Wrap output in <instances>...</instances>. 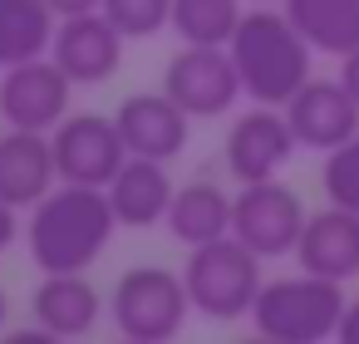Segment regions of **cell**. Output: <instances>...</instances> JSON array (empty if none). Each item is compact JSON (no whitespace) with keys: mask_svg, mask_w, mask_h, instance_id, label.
<instances>
[{"mask_svg":"<svg viewBox=\"0 0 359 344\" xmlns=\"http://www.w3.org/2000/svg\"><path fill=\"white\" fill-rule=\"evenodd\" d=\"M114 231H118V216L109 207V192L65 182V187H50L30 207L25 241H30L40 275H50V270H89L109 251Z\"/></svg>","mask_w":359,"mask_h":344,"instance_id":"6da1fadb","label":"cell"},{"mask_svg":"<svg viewBox=\"0 0 359 344\" xmlns=\"http://www.w3.org/2000/svg\"><path fill=\"white\" fill-rule=\"evenodd\" d=\"M231 64L241 74V94L251 104L280 109L305 79H310V45L290 25L285 11H246L231 35Z\"/></svg>","mask_w":359,"mask_h":344,"instance_id":"7a4b0ae2","label":"cell"},{"mask_svg":"<svg viewBox=\"0 0 359 344\" xmlns=\"http://www.w3.org/2000/svg\"><path fill=\"white\" fill-rule=\"evenodd\" d=\"M344 285L315 270L300 275H276L261 285L256 305H251V324L256 334L276 339V344H320V339H339V319H344Z\"/></svg>","mask_w":359,"mask_h":344,"instance_id":"3957f363","label":"cell"},{"mask_svg":"<svg viewBox=\"0 0 359 344\" xmlns=\"http://www.w3.org/2000/svg\"><path fill=\"white\" fill-rule=\"evenodd\" d=\"M182 280H187L192 310L207 315V319H246L261 285H266L261 256L236 236H217L207 246H192V256L182 266Z\"/></svg>","mask_w":359,"mask_h":344,"instance_id":"277c9868","label":"cell"},{"mask_svg":"<svg viewBox=\"0 0 359 344\" xmlns=\"http://www.w3.org/2000/svg\"><path fill=\"white\" fill-rule=\"evenodd\" d=\"M114 329L128 344H168L182 334L192 300H187V280L182 270L168 266H133L114 280Z\"/></svg>","mask_w":359,"mask_h":344,"instance_id":"5b68a950","label":"cell"},{"mask_svg":"<svg viewBox=\"0 0 359 344\" xmlns=\"http://www.w3.org/2000/svg\"><path fill=\"white\" fill-rule=\"evenodd\" d=\"M305 202L300 192L280 187L276 177L266 182H241V192L231 197V236L246 241L261 261H280L295 256L300 231H305Z\"/></svg>","mask_w":359,"mask_h":344,"instance_id":"8992f818","label":"cell"},{"mask_svg":"<svg viewBox=\"0 0 359 344\" xmlns=\"http://www.w3.org/2000/svg\"><path fill=\"white\" fill-rule=\"evenodd\" d=\"M50 148L60 182H84V187H109L114 172L128 163V143L118 123L104 113H65L50 128Z\"/></svg>","mask_w":359,"mask_h":344,"instance_id":"52a82bcc","label":"cell"},{"mask_svg":"<svg viewBox=\"0 0 359 344\" xmlns=\"http://www.w3.org/2000/svg\"><path fill=\"white\" fill-rule=\"evenodd\" d=\"M163 89L177 99L187 118H222L241 99V74L226 45H182L168 60Z\"/></svg>","mask_w":359,"mask_h":344,"instance_id":"ba28073f","label":"cell"},{"mask_svg":"<svg viewBox=\"0 0 359 344\" xmlns=\"http://www.w3.org/2000/svg\"><path fill=\"white\" fill-rule=\"evenodd\" d=\"M69 94H74V79L45 55L0 69V118H6V128L50 133L69 113Z\"/></svg>","mask_w":359,"mask_h":344,"instance_id":"9c48e42d","label":"cell"},{"mask_svg":"<svg viewBox=\"0 0 359 344\" xmlns=\"http://www.w3.org/2000/svg\"><path fill=\"white\" fill-rule=\"evenodd\" d=\"M280 109H285V123H290L295 143L315 148V153H330V148H339L359 133V99L339 79H315L310 74Z\"/></svg>","mask_w":359,"mask_h":344,"instance_id":"30bf717a","label":"cell"},{"mask_svg":"<svg viewBox=\"0 0 359 344\" xmlns=\"http://www.w3.org/2000/svg\"><path fill=\"white\" fill-rule=\"evenodd\" d=\"M295 148H300V143H295V133H290V123H285V109L256 104V109H246V113L231 123V133H226V172H231L236 182H266V177H276V172L290 163Z\"/></svg>","mask_w":359,"mask_h":344,"instance_id":"8fae6325","label":"cell"},{"mask_svg":"<svg viewBox=\"0 0 359 344\" xmlns=\"http://www.w3.org/2000/svg\"><path fill=\"white\" fill-rule=\"evenodd\" d=\"M50 60L74 79V84H104L118 60H123V35L114 30V20L104 11H89V15H65L55 25V40H50Z\"/></svg>","mask_w":359,"mask_h":344,"instance_id":"7c38bea8","label":"cell"},{"mask_svg":"<svg viewBox=\"0 0 359 344\" xmlns=\"http://www.w3.org/2000/svg\"><path fill=\"white\" fill-rule=\"evenodd\" d=\"M114 123L128 143L133 158H158V163H172L182 148H187V113L177 109V99L163 89V94H128L118 109H114Z\"/></svg>","mask_w":359,"mask_h":344,"instance_id":"4fadbf2b","label":"cell"},{"mask_svg":"<svg viewBox=\"0 0 359 344\" xmlns=\"http://www.w3.org/2000/svg\"><path fill=\"white\" fill-rule=\"evenodd\" d=\"M99 310H104V300H99V290L89 285L84 270H50L35 285V295H30V315H35L45 339H79V334H89L99 324Z\"/></svg>","mask_w":359,"mask_h":344,"instance_id":"5bb4252c","label":"cell"},{"mask_svg":"<svg viewBox=\"0 0 359 344\" xmlns=\"http://www.w3.org/2000/svg\"><path fill=\"white\" fill-rule=\"evenodd\" d=\"M295 261H300V270L330 275L339 285L354 280L359 275V212L334 207V202L325 212H310L300 246H295Z\"/></svg>","mask_w":359,"mask_h":344,"instance_id":"9a60e30c","label":"cell"},{"mask_svg":"<svg viewBox=\"0 0 359 344\" xmlns=\"http://www.w3.org/2000/svg\"><path fill=\"white\" fill-rule=\"evenodd\" d=\"M55 148L50 133L35 128H6L0 133V202L25 212L55 187Z\"/></svg>","mask_w":359,"mask_h":344,"instance_id":"2e32d148","label":"cell"},{"mask_svg":"<svg viewBox=\"0 0 359 344\" xmlns=\"http://www.w3.org/2000/svg\"><path fill=\"white\" fill-rule=\"evenodd\" d=\"M109 192V207H114V216H118V226H133V231H143V226H158L163 216H168V202H172V177H168V163H158V158H133L128 153V163L114 172V182L104 187Z\"/></svg>","mask_w":359,"mask_h":344,"instance_id":"e0dca14e","label":"cell"},{"mask_svg":"<svg viewBox=\"0 0 359 344\" xmlns=\"http://www.w3.org/2000/svg\"><path fill=\"white\" fill-rule=\"evenodd\" d=\"M163 226H168L172 241H182L187 251H192V246H207V241H217V236H231V197H226L217 182H187V187L172 192Z\"/></svg>","mask_w":359,"mask_h":344,"instance_id":"ac0fdd59","label":"cell"},{"mask_svg":"<svg viewBox=\"0 0 359 344\" xmlns=\"http://www.w3.org/2000/svg\"><path fill=\"white\" fill-rule=\"evenodd\" d=\"M280 11L315 55L344 60L349 50H359V0H285Z\"/></svg>","mask_w":359,"mask_h":344,"instance_id":"d6986e66","label":"cell"},{"mask_svg":"<svg viewBox=\"0 0 359 344\" xmlns=\"http://www.w3.org/2000/svg\"><path fill=\"white\" fill-rule=\"evenodd\" d=\"M60 15L50 11V0H0V69L50 55Z\"/></svg>","mask_w":359,"mask_h":344,"instance_id":"ffe728a7","label":"cell"},{"mask_svg":"<svg viewBox=\"0 0 359 344\" xmlns=\"http://www.w3.org/2000/svg\"><path fill=\"white\" fill-rule=\"evenodd\" d=\"M241 15V0H172L168 30H177L182 45H231Z\"/></svg>","mask_w":359,"mask_h":344,"instance_id":"44dd1931","label":"cell"},{"mask_svg":"<svg viewBox=\"0 0 359 344\" xmlns=\"http://www.w3.org/2000/svg\"><path fill=\"white\" fill-rule=\"evenodd\" d=\"M99 11L114 20V30H118L123 40H148V35L168 30L172 0H104Z\"/></svg>","mask_w":359,"mask_h":344,"instance_id":"7402d4cb","label":"cell"},{"mask_svg":"<svg viewBox=\"0 0 359 344\" xmlns=\"http://www.w3.org/2000/svg\"><path fill=\"white\" fill-rule=\"evenodd\" d=\"M320 182H325V197H330L334 207L359 212V133H354L349 143H339V148L325 153V172H320Z\"/></svg>","mask_w":359,"mask_h":344,"instance_id":"603a6c76","label":"cell"},{"mask_svg":"<svg viewBox=\"0 0 359 344\" xmlns=\"http://www.w3.org/2000/svg\"><path fill=\"white\" fill-rule=\"evenodd\" d=\"M339 84H344L354 99H359V50H349V55L339 60Z\"/></svg>","mask_w":359,"mask_h":344,"instance_id":"cb8c5ba5","label":"cell"},{"mask_svg":"<svg viewBox=\"0 0 359 344\" xmlns=\"http://www.w3.org/2000/svg\"><path fill=\"white\" fill-rule=\"evenodd\" d=\"M104 0H50V11L65 20V15H89V11H99Z\"/></svg>","mask_w":359,"mask_h":344,"instance_id":"d4e9b609","label":"cell"},{"mask_svg":"<svg viewBox=\"0 0 359 344\" xmlns=\"http://www.w3.org/2000/svg\"><path fill=\"white\" fill-rule=\"evenodd\" d=\"M15 231H20V221H15V207H6V202H0V256L11 251Z\"/></svg>","mask_w":359,"mask_h":344,"instance_id":"484cf974","label":"cell"},{"mask_svg":"<svg viewBox=\"0 0 359 344\" xmlns=\"http://www.w3.org/2000/svg\"><path fill=\"white\" fill-rule=\"evenodd\" d=\"M339 339L344 344H359V300L344 305V319H339Z\"/></svg>","mask_w":359,"mask_h":344,"instance_id":"4316f807","label":"cell"},{"mask_svg":"<svg viewBox=\"0 0 359 344\" xmlns=\"http://www.w3.org/2000/svg\"><path fill=\"white\" fill-rule=\"evenodd\" d=\"M6 319H11V300H6V290H0V329H6Z\"/></svg>","mask_w":359,"mask_h":344,"instance_id":"83f0119b","label":"cell"}]
</instances>
